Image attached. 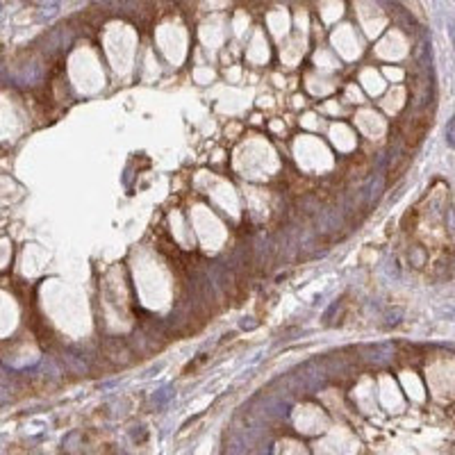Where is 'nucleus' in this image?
I'll use <instances>...</instances> for the list:
<instances>
[{
    "instance_id": "nucleus-1",
    "label": "nucleus",
    "mask_w": 455,
    "mask_h": 455,
    "mask_svg": "<svg viewBox=\"0 0 455 455\" xmlns=\"http://www.w3.org/2000/svg\"><path fill=\"white\" fill-rule=\"evenodd\" d=\"M446 144L450 148H455V114L450 116V121L446 123Z\"/></svg>"
},
{
    "instance_id": "nucleus-2",
    "label": "nucleus",
    "mask_w": 455,
    "mask_h": 455,
    "mask_svg": "<svg viewBox=\"0 0 455 455\" xmlns=\"http://www.w3.org/2000/svg\"><path fill=\"white\" fill-rule=\"evenodd\" d=\"M41 7H43V16H53L59 9V0H41Z\"/></svg>"
}]
</instances>
